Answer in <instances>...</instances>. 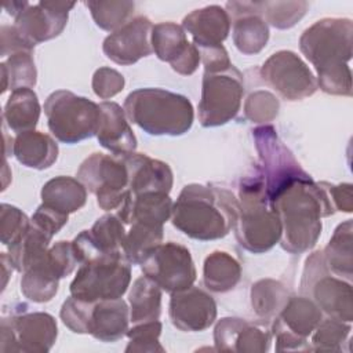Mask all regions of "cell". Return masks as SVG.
Here are the masks:
<instances>
[{
	"label": "cell",
	"mask_w": 353,
	"mask_h": 353,
	"mask_svg": "<svg viewBox=\"0 0 353 353\" xmlns=\"http://www.w3.org/2000/svg\"><path fill=\"white\" fill-rule=\"evenodd\" d=\"M281 222L280 245L290 254L312 250L323 229L321 218L335 211L323 182L298 178L270 200Z\"/></svg>",
	"instance_id": "1"
},
{
	"label": "cell",
	"mask_w": 353,
	"mask_h": 353,
	"mask_svg": "<svg viewBox=\"0 0 353 353\" xmlns=\"http://www.w3.org/2000/svg\"><path fill=\"white\" fill-rule=\"evenodd\" d=\"M353 22L349 18H323L299 37V48L317 72V87L330 95L352 97Z\"/></svg>",
	"instance_id": "2"
},
{
	"label": "cell",
	"mask_w": 353,
	"mask_h": 353,
	"mask_svg": "<svg viewBox=\"0 0 353 353\" xmlns=\"http://www.w3.org/2000/svg\"><path fill=\"white\" fill-rule=\"evenodd\" d=\"M239 216V199L219 186L189 183L172 205L174 228L200 241L218 240L229 234Z\"/></svg>",
	"instance_id": "3"
},
{
	"label": "cell",
	"mask_w": 353,
	"mask_h": 353,
	"mask_svg": "<svg viewBox=\"0 0 353 353\" xmlns=\"http://www.w3.org/2000/svg\"><path fill=\"white\" fill-rule=\"evenodd\" d=\"M127 119L149 135L178 137L193 124L192 102L181 94L163 88H138L123 106Z\"/></svg>",
	"instance_id": "4"
},
{
	"label": "cell",
	"mask_w": 353,
	"mask_h": 353,
	"mask_svg": "<svg viewBox=\"0 0 353 353\" xmlns=\"http://www.w3.org/2000/svg\"><path fill=\"white\" fill-rule=\"evenodd\" d=\"M233 229L239 244L252 254L266 252L280 241L281 222L266 194L262 174L241 181Z\"/></svg>",
	"instance_id": "5"
},
{
	"label": "cell",
	"mask_w": 353,
	"mask_h": 353,
	"mask_svg": "<svg viewBox=\"0 0 353 353\" xmlns=\"http://www.w3.org/2000/svg\"><path fill=\"white\" fill-rule=\"evenodd\" d=\"M131 266L121 250L94 256L79 265L70 295L88 302L121 298L131 283Z\"/></svg>",
	"instance_id": "6"
},
{
	"label": "cell",
	"mask_w": 353,
	"mask_h": 353,
	"mask_svg": "<svg viewBox=\"0 0 353 353\" xmlns=\"http://www.w3.org/2000/svg\"><path fill=\"white\" fill-rule=\"evenodd\" d=\"M44 114L51 134L63 143H77L97 135L99 105L68 90L51 92L44 102Z\"/></svg>",
	"instance_id": "7"
},
{
	"label": "cell",
	"mask_w": 353,
	"mask_h": 353,
	"mask_svg": "<svg viewBox=\"0 0 353 353\" xmlns=\"http://www.w3.org/2000/svg\"><path fill=\"white\" fill-rule=\"evenodd\" d=\"M301 292L309 296L323 313L346 323L353 320L352 283L332 274L323 256V251H314L305 263Z\"/></svg>",
	"instance_id": "8"
},
{
	"label": "cell",
	"mask_w": 353,
	"mask_h": 353,
	"mask_svg": "<svg viewBox=\"0 0 353 353\" xmlns=\"http://www.w3.org/2000/svg\"><path fill=\"white\" fill-rule=\"evenodd\" d=\"M76 176L95 194L103 211L117 210L130 192L128 168L121 154L92 153L80 164Z\"/></svg>",
	"instance_id": "9"
},
{
	"label": "cell",
	"mask_w": 353,
	"mask_h": 353,
	"mask_svg": "<svg viewBox=\"0 0 353 353\" xmlns=\"http://www.w3.org/2000/svg\"><path fill=\"white\" fill-rule=\"evenodd\" d=\"M243 95V74L234 65L216 73L204 72L199 102L200 124L219 127L229 123L239 113Z\"/></svg>",
	"instance_id": "10"
},
{
	"label": "cell",
	"mask_w": 353,
	"mask_h": 353,
	"mask_svg": "<svg viewBox=\"0 0 353 353\" xmlns=\"http://www.w3.org/2000/svg\"><path fill=\"white\" fill-rule=\"evenodd\" d=\"M58 336L55 317L46 312H22L0 321V350L4 353H47Z\"/></svg>",
	"instance_id": "11"
},
{
	"label": "cell",
	"mask_w": 353,
	"mask_h": 353,
	"mask_svg": "<svg viewBox=\"0 0 353 353\" xmlns=\"http://www.w3.org/2000/svg\"><path fill=\"white\" fill-rule=\"evenodd\" d=\"M255 149L261 159L265 190L272 200L290 182L309 176L292 152L279 138L273 125H261L252 131Z\"/></svg>",
	"instance_id": "12"
},
{
	"label": "cell",
	"mask_w": 353,
	"mask_h": 353,
	"mask_svg": "<svg viewBox=\"0 0 353 353\" xmlns=\"http://www.w3.org/2000/svg\"><path fill=\"white\" fill-rule=\"evenodd\" d=\"M139 265L146 277L170 294L192 287L196 280L190 251L175 241L160 243L146 254Z\"/></svg>",
	"instance_id": "13"
},
{
	"label": "cell",
	"mask_w": 353,
	"mask_h": 353,
	"mask_svg": "<svg viewBox=\"0 0 353 353\" xmlns=\"http://www.w3.org/2000/svg\"><path fill=\"white\" fill-rule=\"evenodd\" d=\"M261 77L285 101H302L316 92L317 80L309 66L290 50L272 54L261 66Z\"/></svg>",
	"instance_id": "14"
},
{
	"label": "cell",
	"mask_w": 353,
	"mask_h": 353,
	"mask_svg": "<svg viewBox=\"0 0 353 353\" xmlns=\"http://www.w3.org/2000/svg\"><path fill=\"white\" fill-rule=\"evenodd\" d=\"M152 21L145 15L130 19L124 26L105 37L103 54L117 65H132L149 57L152 48Z\"/></svg>",
	"instance_id": "15"
},
{
	"label": "cell",
	"mask_w": 353,
	"mask_h": 353,
	"mask_svg": "<svg viewBox=\"0 0 353 353\" xmlns=\"http://www.w3.org/2000/svg\"><path fill=\"white\" fill-rule=\"evenodd\" d=\"M168 314L179 331L199 332L216 320V303L207 291L192 285L171 294Z\"/></svg>",
	"instance_id": "16"
},
{
	"label": "cell",
	"mask_w": 353,
	"mask_h": 353,
	"mask_svg": "<svg viewBox=\"0 0 353 353\" xmlns=\"http://www.w3.org/2000/svg\"><path fill=\"white\" fill-rule=\"evenodd\" d=\"M225 10L233 23V43L244 55L261 52L269 40V25L262 17V1H228Z\"/></svg>",
	"instance_id": "17"
},
{
	"label": "cell",
	"mask_w": 353,
	"mask_h": 353,
	"mask_svg": "<svg viewBox=\"0 0 353 353\" xmlns=\"http://www.w3.org/2000/svg\"><path fill=\"white\" fill-rule=\"evenodd\" d=\"M272 342V332L248 323L245 319L223 317L214 328V343L219 352L263 353Z\"/></svg>",
	"instance_id": "18"
},
{
	"label": "cell",
	"mask_w": 353,
	"mask_h": 353,
	"mask_svg": "<svg viewBox=\"0 0 353 353\" xmlns=\"http://www.w3.org/2000/svg\"><path fill=\"white\" fill-rule=\"evenodd\" d=\"M121 156L128 168L130 193L141 194L149 192H171L174 175L167 163L137 152Z\"/></svg>",
	"instance_id": "19"
},
{
	"label": "cell",
	"mask_w": 353,
	"mask_h": 353,
	"mask_svg": "<svg viewBox=\"0 0 353 353\" xmlns=\"http://www.w3.org/2000/svg\"><path fill=\"white\" fill-rule=\"evenodd\" d=\"M97 139L102 148L113 154L135 152L137 138L124 109L119 103L113 101H103L99 103Z\"/></svg>",
	"instance_id": "20"
},
{
	"label": "cell",
	"mask_w": 353,
	"mask_h": 353,
	"mask_svg": "<svg viewBox=\"0 0 353 353\" xmlns=\"http://www.w3.org/2000/svg\"><path fill=\"white\" fill-rule=\"evenodd\" d=\"M230 25L229 14L216 4L193 10L182 21L183 30L192 36L197 48L222 44L230 32Z\"/></svg>",
	"instance_id": "21"
},
{
	"label": "cell",
	"mask_w": 353,
	"mask_h": 353,
	"mask_svg": "<svg viewBox=\"0 0 353 353\" xmlns=\"http://www.w3.org/2000/svg\"><path fill=\"white\" fill-rule=\"evenodd\" d=\"M68 23V12H57L40 1L29 4L14 18V26L33 47L62 33Z\"/></svg>",
	"instance_id": "22"
},
{
	"label": "cell",
	"mask_w": 353,
	"mask_h": 353,
	"mask_svg": "<svg viewBox=\"0 0 353 353\" xmlns=\"http://www.w3.org/2000/svg\"><path fill=\"white\" fill-rule=\"evenodd\" d=\"M172 200L168 193L149 192L132 194L128 192L121 205L117 208V216L124 225L135 222L163 226L172 212Z\"/></svg>",
	"instance_id": "23"
},
{
	"label": "cell",
	"mask_w": 353,
	"mask_h": 353,
	"mask_svg": "<svg viewBox=\"0 0 353 353\" xmlns=\"http://www.w3.org/2000/svg\"><path fill=\"white\" fill-rule=\"evenodd\" d=\"M130 307L123 298L94 302L88 334L102 342H116L127 335Z\"/></svg>",
	"instance_id": "24"
},
{
	"label": "cell",
	"mask_w": 353,
	"mask_h": 353,
	"mask_svg": "<svg viewBox=\"0 0 353 353\" xmlns=\"http://www.w3.org/2000/svg\"><path fill=\"white\" fill-rule=\"evenodd\" d=\"M321 320L323 312L309 296H290L281 312L273 319L272 331H284L307 339Z\"/></svg>",
	"instance_id": "25"
},
{
	"label": "cell",
	"mask_w": 353,
	"mask_h": 353,
	"mask_svg": "<svg viewBox=\"0 0 353 353\" xmlns=\"http://www.w3.org/2000/svg\"><path fill=\"white\" fill-rule=\"evenodd\" d=\"M58 153V143L54 138L36 130L17 134L11 150V156L33 170L50 168L57 161Z\"/></svg>",
	"instance_id": "26"
},
{
	"label": "cell",
	"mask_w": 353,
	"mask_h": 353,
	"mask_svg": "<svg viewBox=\"0 0 353 353\" xmlns=\"http://www.w3.org/2000/svg\"><path fill=\"white\" fill-rule=\"evenodd\" d=\"M41 113L37 94L32 88H17L11 91L3 112L6 125L17 132L32 131L36 128Z\"/></svg>",
	"instance_id": "27"
},
{
	"label": "cell",
	"mask_w": 353,
	"mask_h": 353,
	"mask_svg": "<svg viewBox=\"0 0 353 353\" xmlns=\"http://www.w3.org/2000/svg\"><path fill=\"white\" fill-rule=\"evenodd\" d=\"M324 262L328 270L352 283L353 277V222L352 219H346L339 223L328 244L323 250Z\"/></svg>",
	"instance_id": "28"
},
{
	"label": "cell",
	"mask_w": 353,
	"mask_h": 353,
	"mask_svg": "<svg viewBox=\"0 0 353 353\" xmlns=\"http://www.w3.org/2000/svg\"><path fill=\"white\" fill-rule=\"evenodd\" d=\"M40 194L44 204L65 214L76 212L87 201L85 186L77 178L65 175L47 181L43 185Z\"/></svg>",
	"instance_id": "29"
},
{
	"label": "cell",
	"mask_w": 353,
	"mask_h": 353,
	"mask_svg": "<svg viewBox=\"0 0 353 353\" xmlns=\"http://www.w3.org/2000/svg\"><path fill=\"white\" fill-rule=\"evenodd\" d=\"M241 279L240 262L225 251H214L204 259L203 281L212 292H228L233 290Z\"/></svg>",
	"instance_id": "30"
},
{
	"label": "cell",
	"mask_w": 353,
	"mask_h": 353,
	"mask_svg": "<svg viewBox=\"0 0 353 353\" xmlns=\"http://www.w3.org/2000/svg\"><path fill=\"white\" fill-rule=\"evenodd\" d=\"M161 291L163 290L145 274L134 280L128 292L130 320L132 324L160 319Z\"/></svg>",
	"instance_id": "31"
},
{
	"label": "cell",
	"mask_w": 353,
	"mask_h": 353,
	"mask_svg": "<svg viewBox=\"0 0 353 353\" xmlns=\"http://www.w3.org/2000/svg\"><path fill=\"white\" fill-rule=\"evenodd\" d=\"M59 277L52 272L47 255L22 273L21 292L34 303L50 302L58 292Z\"/></svg>",
	"instance_id": "32"
},
{
	"label": "cell",
	"mask_w": 353,
	"mask_h": 353,
	"mask_svg": "<svg viewBox=\"0 0 353 353\" xmlns=\"http://www.w3.org/2000/svg\"><path fill=\"white\" fill-rule=\"evenodd\" d=\"M250 296L254 313L263 320H273L291 295L281 281L261 279L252 284Z\"/></svg>",
	"instance_id": "33"
},
{
	"label": "cell",
	"mask_w": 353,
	"mask_h": 353,
	"mask_svg": "<svg viewBox=\"0 0 353 353\" xmlns=\"http://www.w3.org/2000/svg\"><path fill=\"white\" fill-rule=\"evenodd\" d=\"M190 46L182 25L175 22H160L152 29V48L160 61L175 62Z\"/></svg>",
	"instance_id": "34"
},
{
	"label": "cell",
	"mask_w": 353,
	"mask_h": 353,
	"mask_svg": "<svg viewBox=\"0 0 353 353\" xmlns=\"http://www.w3.org/2000/svg\"><path fill=\"white\" fill-rule=\"evenodd\" d=\"M163 226L135 222L131 223L130 230L125 232L121 251L131 265H139L152 248L163 243Z\"/></svg>",
	"instance_id": "35"
},
{
	"label": "cell",
	"mask_w": 353,
	"mask_h": 353,
	"mask_svg": "<svg viewBox=\"0 0 353 353\" xmlns=\"http://www.w3.org/2000/svg\"><path fill=\"white\" fill-rule=\"evenodd\" d=\"M3 88L1 94L7 90L33 88L37 83V70L33 59V51H21L12 54L6 62L0 65Z\"/></svg>",
	"instance_id": "36"
},
{
	"label": "cell",
	"mask_w": 353,
	"mask_h": 353,
	"mask_svg": "<svg viewBox=\"0 0 353 353\" xmlns=\"http://www.w3.org/2000/svg\"><path fill=\"white\" fill-rule=\"evenodd\" d=\"M94 22L103 30L114 32L124 26L135 10L134 1L128 0H99L85 1Z\"/></svg>",
	"instance_id": "37"
},
{
	"label": "cell",
	"mask_w": 353,
	"mask_h": 353,
	"mask_svg": "<svg viewBox=\"0 0 353 353\" xmlns=\"http://www.w3.org/2000/svg\"><path fill=\"white\" fill-rule=\"evenodd\" d=\"M87 232L98 251L114 252L121 250V244L125 236V225L117 216V214H105L98 218Z\"/></svg>",
	"instance_id": "38"
},
{
	"label": "cell",
	"mask_w": 353,
	"mask_h": 353,
	"mask_svg": "<svg viewBox=\"0 0 353 353\" xmlns=\"http://www.w3.org/2000/svg\"><path fill=\"white\" fill-rule=\"evenodd\" d=\"M350 331V323L334 317L323 319L312 332L310 350L341 352L343 343L347 342Z\"/></svg>",
	"instance_id": "39"
},
{
	"label": "cell",
	"mask_w": 353,
	"mask_h": 353,
	"mask_svg": "<svg viewBox=\"0 0 353 353\" xmlns=\"http://www.w3.org/2000/svg\"><path fill=\"white\" fill-rule=\"evenodd\" d=\"M307 1H262V17L276 29H290L303 18Z\"/></svg>",
	"instance_id": "40"
},
{
	"label": "cell",
	"mask_w": 353,
	"mask_h": 353,
	"mask_svg": "<svg viewBox=\"0 0 353 353\" xmlns=\"http://www.w3.org/2000/svg\"><path fill=\"white\" fill-rule=\"evenodd\" d=\"M161 323L159 320H150L143 323L134 324L132 328H128V345L125 352H164L159 338L161 334Z\"/></svg>",
	"instance_id": "41"
},
{
	"label": "cell",
	"mask_w": 353,
	"mask_h": 353,
	"mask_svg": "<svg viewBox=\"0 0 353 353\" xmlns=\"http://www.w3.org/2000/svg\"><path fill=\"white\" fill-rule=\"evenodd\" d=\"M280 109V102L270 91L256 90L244 102V116L251 123L268 124L273 121Z\"/></svg>",
	"instance_id": "42"
},
{
	"label": "cell",
	"mask_w": 353,
	"mask_h": 353,
	"mask_svg": "<svg viewBox=\"0 0 353 353\" xmlns=\"http://www.w3.org/2000/svg\"><path fill=\"white\" fill-rule=\"evenodd\" d=\"M0 225L1 244L10 247L28 232L30 226V219L18 207L3 203L0 205Z\"/></svg>",
	"instance_id": "43"
},
{
	"label": "cell",
	"mask_w": 353,
	"mask_h": 353,
	"mask_svg": "<svg viewBox=\"0 0 353 353\" xmlns=\"http://www.w3.org/2000/svg\"><path fill=\"white\" fill-rule=\"evenodd\" d=\"M94 302L79 299L73 295L66 298L61 306L59 317L62 323L76 334H88V325L91 319Z\"/></svg>",
	"instance_id": "44"
},
{
	"label": "cell",
	"mask_w": 353,
	"mask_h": 353,
	"mask_svg": "<svg viewBox=\"0 0 353 353\" xmlns=\"http://www.w3.org/2000/svg\"><path fill=\"white\" fill-rule=\"evenodd\" d=\"M48 263L52 272L59 279L69 276L79 265V261L73 248V243L66 240L54 243L48 248Z\"/></svg>",
	"instance_id": "45"
},
{
	"label": "cell",
	"mask_w": 353,
	"mask_h": 353,
	"mask_svg": "<svg viewBox=\"0 0 353 353\" xmlns=\"http://www.w3.org/2000/svg\"><path fill=\"white\" fill-rule=\"evenodd\" d=\"M125 84L124 76L116 69L103 66L94 72L92 76V91L101 99H109L123 91Z\"/></svg>",
	"instance_id": "46"
},
{
	"label": "cell",
	"mask_w": 353,
	"mask_h": 353,
	"mask_svg": "<svg viewBox=\"0 0 353 353\" xmlns=\"http://www.w3.org/2000/svg\"><path fill=\"white\" fill-rule=\"evenodd\" d=\"M69 221V214L61 212L54 207H50L41 203L34 214L30 218L32 225L47 233L50 237H54Z\"/></svg>",
	"instance_id": "47"
},
{
	"label": "cell",
	"mask_w": 353,
	"mask_h": 353,
	"mask_svg": "<svg viewBox=\"0 0 353 353\" xmlns=\"http://www.w3.org/2000/svg\"><path fill=\"white\" fill-rule=\"evenodd\" d=\"M0 36H1V57H11L12 54L21 52V51H33V46L26 41L21 33L15 29L14 25H1L0 28Z\"/></svg>",
	"instance_id": "48"
},
{
	"label": "cell",
	"mask_w": 353,
	"mask_h": 353,
	"mask_svg": "<svg viewBox=\"0 0 353 353\" xmlns=\"http://www.w3.org/2000/svg\"><path fill=\"white\" fill-rule=\"evenodd\" d=\"M199 51H200L201 62L204 65V70L208 73L222 72L232 66L229 54L222 44L214 46V47H203V48H199Z\"/></svg>",
	"instance_id": "49"
},
{
	"label": "cell",
	"mask_w": 353,
	"mask_h": 353,
	"mask_svg": "<svg viewBox=\"0 0 353 353\" xmlns=\"http://www.w3.org/2000/svg\"><path fill=\"white\" fill-rule=\"evenodd\" d=\"M328 197L335 208V211L347 212L353 211V196H352V183H339L332 185L330 182H323Z\"/></svg>",
	"instance_id": "50"
},
{
	"label": "cell",
	"mask_w": 353,
	"mask_h": 353,
	"mask_svg": "<svg viewBox=\"0 0 353 353\" xmlns=\"http://www.w3.org/2000/svg\"><path fill=\"white\" fill-rule=\"evenodd\" d=\"M200 62H201L200 51L193 43H190L188 50L175 62L171 63V68L174 72L182 76H190L197 70Z\"/></svg>",
	"instance_id": "51"
},
{
	"label": "cell",
	"mask_w": 353,
	"mask_h": 353,
	"mask_svg": "<svg viewBox=\"0 0 353 353\" xmlns=\"http://www.w3.org/2000/svg\"><path fill=\"white\" fill-rule=\"evenodd\" d=\"M44 7L57 11V12H68L74 7L76 3H69V1H40Z\"/></svg>",
	"instance_id": "52"
},
{
	"label": "cell",
	"mask_w": 353,
	"mask_h": 353,
	"mask_svg": "<svg viewBox=\"0 0 353 353\" xmlns=\"http://www.w3.org/2000/svg\"><path fill=\"white\" fill-rule=\"evenodd\" d=\"M0 262H1V272H3V273H1V274H3V290H4L6 285H7L8 277L11 276L12 270H15V269H14V266H12V263H11V261H10L8 255H7V252H3V254H1Z\"/></svg>",
	"instance_id": "53"
},
{
	"label": "cell",
	"mask_w": 353,
	"mask_h": 353,
	"mask_svg": "<svg viewBox=\"0 0 353 353\" xmlns=\"http://www.w3.org/2000/svg\"><path fill=\"white\" fill-rule=\"evenodd\" d=\"M29 6V3L28 1H10V3H6L4 4V10L7 11V14L8 15H11V17H17L21 11H23L26 7Z\"/></svg>",
	"instance_id": "54"
}]
</instances>
